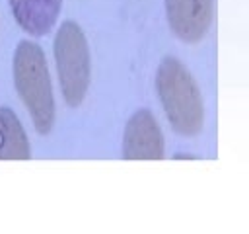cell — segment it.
<instances>
[{
    "instance_id": "6da1fadb",
    "label": "cell",
    "mask_w": 249,
    "mask_h": 234,
    "mask_svg": "<svg viewBox=\"0 0 249 234\" xmlns=\"http://www.w3.org/2000/svg\"><path fill=\"white\" fill-rule=\"evenodd\" d=\"M14 82L37 133L47 135L54 123V99L43 51L31 41H21L14 53Z\"/></svg>"
},
{
    "instance_id": "7a4b0ae2",
    "label": "cell",
    "mask_w": 249,
    "mask_h": 234,
    "mask_svg": "<svg viewBox=\"0 0 249 234\" xmlns=\"http://www.w3.org/2000/svg\"><path fill=\"white\" fill-rule=\"evenodd\" d=\"M156 84L171 127L185 136L196 135L202 129L204 107L200 92L185 66L177 58L165 57L158 68Z\"/></svg>"
},
{
    "instance_id": "3957f363",
    "label": "cell",
    "mask_w": 249,
    "mask_h": 234,
    "mask_svg": "<svg viewBox=\"0 0 249 234\" xmlns=\"http://www.w3.org/2000/svg\"><path fill=\"white\" fill-rule=\"evenodd\" d=\"M54 58L64 99L70 107H76L89 84V49L84 31L74 21L60 25L54 39Z\"/></svg>"
},
{
    "instance_id": "277c9868",
    "label": "cell",
    "mask_w": 249,
    "mask_h": 234,
    "mask_svg": "<svg viewBox=\"0 0 249 234\" xmlns=\"http://www.w3.org/2000/svg\"><path fill=\"white\" fill-rule=\"evenodd\" d=\"M123 156L126 160L163 158V136L148 109H140L128 119L123 138Z\"/></svg>"
},
{
    "instance_id": "5b68a950",
    "label": "cell",
    "mask_w": 249,
    "mask_h": 234,
    "mask_svg": "<svg viewBox=\"0 0 249 234\" xmlns=\"http://www.w3.org/2000/svg\"><path fill=\"white\" fill-rule=\"evenodd\" d=\"M167 20L173 33L195 43L202 39L212 20V0H165Z\"/></svg>"
},
{
    "instance_id": "8992f818",
    "label": "cell",
    "mask_w": 249,
    "mask_h": 234,
    "mask_svg": "<svg viewBox=\"0 0 249 234\" xmlns=\"http://www.w3.org/2000/svg\"><path fill=\"white\" fill-rule=\"evenodd\" d=\"M62 0H10L16 21L31 35H45L54 25Z\"/></svg>"
},
{
    "instance_id": "52a82bcc",
    "label": "cell",
    "mask_w": 249,
    "mask_h": 234,
    "mask_svg": "<svg viewBox=\"0 0 249 234\" xmlns=\"http://www.w3.org/2000/svg\"><path fill=\"white\" fill-rule=\"evenodd\" d=\"M29 142L10 107H0V160H27Z\"/></svg>"
}]
</instances>
